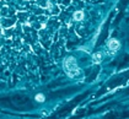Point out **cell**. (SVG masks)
I'll use <instances>...</instances> for the list:
<instances>
[{
  "label": "cell",
  "mask_w": 129,
  "mask_h": 119,
  "mask_svg": "<svg viewBox=\"0 0 129 119\" xmlns=\"http://www.w3.org/2000/svg\"><path fill=\"white\" fill-rule=\"evenodd\" d=\"M64 69L67 71V74L71 77H74L79 74V68H78L76 61L73 57H69V58H67L64 60Z\"/></svg>",
  "instance_id": "cell-1"
},
{
  "label": "cell",
  "mask_w": 129,
  "mask_h": 119,
  "mask_svg": "<svg viewBox=\"0 0 129 119\" xmlns=\"http://www.w3.org/2000/svg\"><path fill=\"white\" fill-rule=\"evenodd\" d=\"M107 46H108V48L111 50H117L119 48V42L117 39H114V38H111L108 41V43H107Z\"/></svg>",
  "instance_id": "cell-2"
},
{
  "label": "cell",
  "mask_w": 129,
  "mask_h": 119,
  "mask_svg": "<svg viewBox=\"0 0 129 119\" xmlns=\"http://www.w3.org/2000/svg\"><path fill=\"white\" fill-rule=\"evenodd\" d=\"M36 101L43 102V101H44V96H43V95H37V96H36Z\"/></svg>",
  "instance_id": "cell-5"
},
{
  "label": "cell",
  "mask_w": 129,
  "mask_h": 119,
  "mask_svg": "<svg viewBox=\"0 0 129 119\" xmlns=\"http://www.w3.org/2000/svg\"><path fill=\"white\" fill-rule=\"evenodd\" d=\"M92 58H93V61H95V63L99 64V63L102 61V54H101V53H95V54L92 55Z\"/></svg>",
  "instance_id": "cell-3"
},
{
  "label": "cell",
  "mask_w": 129,
  "mask_h": 119,
  "mask_svg": "<svg viewBox=\"0 0 129 119\" xmlns=\"http://www.w3.org/2000/svg\"><path fill=\"white\" fill-rule=\"evenodd\" d=\"M82 19H84V12H82V11H78V12L74 14V20L81 21Z\"/></svg>",
  "instance_id": "cell-4"
}]
</instances>
